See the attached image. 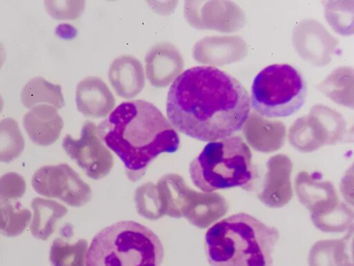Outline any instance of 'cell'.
<instances>
[{
    "label": "cell",
    "instance_id": "7c38bea8",
    "mask_svg": "<svg viewBox=\"0 0 354 266\" xmlns=\"http://www.w3.org/2000/svg\"><path fill=\"white\" fill-rule=\"evenodd\" d=\"M33 218L30 231L36 239L46 240L54 231L56 222L62 218L67 209L55 201L35 197L31 202Z\"/></svg>",
    "mask_w": 354,
    "mask_h": 266
},
{
    "label": "cell",
    "instance_id": "d6986e66",
    "mask_svg": "<svg viewBox=\"0 0 354 266\" xmlns=\"http://www.w3.org/2000/svg\"><path fill=\"white\" fill-rule=\"evenodd\" d=\"M309 266H337L332 256V252L325 247H315L308 257Z\"/></svg>",
    "mask_w": 354,
    "mask_h": 266
},
{
    "label": "cell",
    "instance_id": "5bb4252c",
    "mask_svg": "<svg viewBox=\"0 0 354 266\" xmlns=\"http://www.w3.org/2000/svg\"><path fill=\"white\" fill-rule=\"evenodd\" d=\"M25 141L18 123L11 117L0 120V162L10 163L23 152Z\"/></svg>",
    "mask_w": 354,
    "mask_h": 266
},
{
    "label": "cell",
    "instance_id": "4fadbf2b",
    "mask_svg": "<svg viewBox=\"0 0 354 266\" xmlns=\"http://www.w3.org/2000/svg\"><path fill=\"white\" fill-rule=\"evenodd\" d=\"M21 100L28 108L37 103H48L57 109L64 105L61 86L41 76L33 77L24 85L21 91Z\"/></svg>",
    "mask_w": 354,
    "mask_h": 266
},
{
    "label": "cell",
    "instance_id": "52a82bcc",
    "mask_svg": "<svg viewBox=\"0 0 354 266\" xmlns=\"http://www.w3.org/2000/svg\"><path fill=\"white\" fill-rule=\"evenodd\" d=\"M145 71L148 80L156 88L167 87L183 69V59L178 49L169 42L154 44L147 53Z\"/></svg>",
    "mask_w": 354,
    "mask_h": 266
},
{
    "label": "cell",
    "instance_id": "e0dca14e",
    "mask_svg": "<svg viewBox=\"0 0 354 266\" xmlns=\"http://www.w3.org/2000/svg\"><path fill=\"white\" fill-rule=\"evenodd\" d=\"M26 184L24 177L15 172H7L0 177V198L16 200L25 194Z\"/></svg>",
    "mask_w": 354,
    "mask_h": 266
},
{
    "label": "cell",
    "instance_id": "7a4b0ae2",
    "mask_svg": "<svg viewBox=\"0 0 354 266\" xmlns=\"http://www.w3.org/2000/svg\"><path fill=\"white\" fill-rule=\"evenodd\" d=\"M105 145L133 172L144 170L160 154L175 152L178 134L153 104L135 100L123 102L97 128Z\"/></svg>",
    "mask_w": 354,
    "mask_h": 266
},
{
    "label": "cell",
    "instance_id": "6da1fadb",
    "mask_svg": "<svg viewBox=\"0 0 354 266\" xmlns=\"http://www.w3.org/2000/svg\"><path fill=\"white\" fill-rule=\"evenodd\" d=\"M250 98L234 76L216 66H196L169 87L167 115L176 130L204 142L239 132L248 118Z\"/></svg>",
    "mask_w": 354,
    "mask_h": 266
},
{
    "label": "cell",
    "instance_id": "8992f818",
    "mask_svg": "<svg viewBox=\"0 0 354 266\" xmlns=\"http://www.w3.org/2000/svg\"><path fill=\"white\" fill-rule=\"evenodd\" d=\"M306 96V80L296 67L285 63L272 64L254 77L250 105L263 117L286 118L303 107Z\"/></svg>",
    "mask_w": 354,
    "mask_h": 266
},
{
    "label": "cell",
    "instance_id": "44dd1931",
    "mask_svg": "<svg viewBox=\"0 0 354 266\" xmlns=\"http://www.w3.org/2000/svg\"><path fill=\"white\" fill-rule=\"evenodd\" d=\"M4 102L3 99L1 96V94H0V113L1 112L3 107Z\"/></svg>",
    "mask_w": 354,
    "mask_h": 266
},
{
    "label": "cell",
    "instance_id": "ffe728a7",
    "mask_svg": "<svg viewBox=\"0 0 354 266\" xmlns=\"http://www.w3.org/2000/svg\"><path fill=\"white\" fill-rule=\"evenodd\" d=\"M6 57V51L4 45L0 42V69L3 66Z\"/></svg>",
    "mask_w": 354,
    "mask_h": 266
},
{
    "label": "cell",
    "instance_id": "277c9868",
    "mask_svg": "<svg viewBox=\"0 0 354 266\" xmlns=\"http://www.w3.org/2000/svg\"><path fill=\"white\" fill-rule=\"evenodd\" d=\"M163 256V245L151 229L133 220H121L93 237L84 266H160Z\"/></svg>",
    "mask_w": 354,
    "mask_h": 266
},
{
    "label": "cell",
    "instance_id": "8fae6325",
    "mask_svg": "<svg viewBox=\"0 0 354 266\" xmlns=\"http://www.w3.org/2000/svg\"><path fill=\"white\" fill-rule=\"evenodd\" d=\"M71 172L66 164L44 166L32 175V186L42 196L59 198L71 204L74 202V195L69 186L73 181Z\"/></svg>",
    "mask_w": 354,
    "mask_h": 266
},
{
    "label": "cell",
    "instance_id": "ac0fdd59",
    "mask_svg": "<svg viewBox=\"0 0 354 266\" xmlns=\"http://www.w3.org/2000/svg\"><path fill=\"white\" fill-rule=\"evenodd\" d=\"M50 261L52 266H77V250L62 240L57 239L50 250Z\"/></svg>",
    "mask_w": 354,
    "mask_h": 266
},
{
    "label": "cell",
    "instance_id": "9a60e30c",
    "mask_svg": "<svg viewBox=\"0 0 354 266\" xmlns=\"http://www.w3.org/2000/svg\"><path fill=\"white\" fill-rule=\"evenodd\" d=\"M28 209L15 206L10 200L0 198V233L7 237H16L21 234L31 219Z\"/></svg>",
    "mask_w": 354,
    "mask_h": 266
},
{
    "label": "cell",
    "instance_id": "30bf717a",
    "mask_svg": "<svg viewBox=\"0 0 354 266\" xmlns=\"http://www.w3.org/2000/svg\"><path fill=\"white\" fill-rule=\"evenodd\" d=\"M108 77L115 93L125 99L137 96L145 85L141 62L129 55L119 56L111 62Z\"/></svg>",
    "mask_w": 354,
    "mask_h": 266
},
{
    "label": "cell",
    "instance_id": "9c48e42d",
    "mask_svg": "<svg viewBox=\"0 0 354 266\" xmlns=\"http://www.w3.org/2000/svg\"><path fill=\"white\" fill-rule=\"evenodd\" d=\"M23 124L33 143L46 146L57 140L64 122L55 107L39 104L32 106L24 114Z\"/></svg>",
    "mask_w": 354,
    "mask_h": 266
},
{
    "label": "cell",
    "instance_id": "2e32d148",
    "mask_svg": "<svg viewBox=\"0 0 354 266\" xmlns=\"http://www.w3.org/2000/svg\"><path fill=\"white\" fill-rule=\"evenodd\" d=\"M44 6L48 14L56 19H75L85 7L84 1L46 0Z\"/></svg>",
    "mask_w": 354,
    "mask_h": 266
},
{
    "label": "cell",
    "instance_id": "5b68a950",
    "mask_svg": "<svg viewBox=\"0 0 354 266\" xmlns=\"http://www.w3.org/2000/svg\"><path fill=\"white\" fill-rule=\"evenodd\" d=\"M190 179L204 193L248 188L254 178L250 148L237 135L208 142L190 163Z\"/></svg>",
    "mask_w": 354,
    "mask_h": 266
},
{
    "label": "cell",
    "instance_id": "3957f363",
    "mask_svg": "<svg viewBox=\"0 0 354 266\" xmlns=\"http://www.w3.org/2000/svg\"><path fill=\"white\" fill-rule=\"evenodd\" d=\"M278 229L240 212L210 227L205 248L210 266H272Z\"/></svg>",
    "mask_w": 354,
    "mask_h": 266
},
{
    "label": "cell",
    "instance_id": "ba28073f",
    "mask_svg": "<svg viewBox=\"0 0 354 266\" xmlns=\"http://www.w3.org/2000/svg\"><path fill=\"white\" fill-rule=\"evenodd\" d=\"M75 101L80 113L95 118L106 116L115 104L108 86L97 76H88L77 84Z\"/></svg>",
    "mask_w": 354,
    "mask_h": 266
}]
</instances>
